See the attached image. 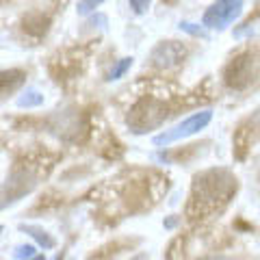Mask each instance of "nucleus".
I'll return each mask as SVG.
<instances>
[{"mask_svg":"<svg viewBox=\"0 0 260 260\" xmlns=\"http://www.w3.org/2000/svg\"><path fill=\"white\" fill-rule=\"evenodd\" d=\"M178 223V219H169V221H165V228H174Z\"/></svg>","mask_w":260,"mask_h":260,"instance_id":"19","label":"nucleus"},{"mask_svg":"<svg viewBox=\"0 0 260 260\" xmlns=\"http://www.w3.org/2000/svg\"><path fill=\"white\" fill-rule=\"evenodd\" d=\"M44 93L35 87H26V91H22V95L18 98V107L20 109H35V107H42L44 104Z\"/></svg>","mask_w":260,"mask_h":260,"instance_id":"9","label":"nucleus"},{"mask_svg":"<svg viewBox=\"0 0 260 260\" xmlns=\"http://www.w3.org/2000/svg\"><path fill=\"white\" fill-rule=\"evenodd\" d=\"M237 189V178L225 169H210L195 178L193 200L195 202H228L230 193Z\"/></svg>","mask_w":260,"mask_h":260,"instance_id":"1","label":"nucleus"},{"mask_svg":"<svg viewBox=\"0 0 260 260\" xmlns=\"http://www.w3.org/2000/svg\"><path fill=\"white\" fill-rule=\"evenodd\" d=\"M184 56H186V48L182 44H178V42H160L152 50L150 61H152L154 68L169 70V68H176Z\"/></svg>","mask_w":260,"mask_h":260,"instance_id":"6","label":"nucleus"},{"mask_svg":"<svg viewBox=\"0 0 260 260\" xmlns=\"http://www.w3.org/2000/svg\"><path fill=\"white\" fill-rule=\"evenodd\" d=\"M200 260H225L223 256H206V258H200Z\"/></svg>","mask_w":260,"mask_h":260,"instance_id":"18","label":"nucleus"},{"mask_svg":"<svg viewBox=\"0 0 260 260\" xmlns=\"http://www.w3.org/2000/svg\"><path fill=\"white\" fill-rule=\"evenodd\" d=\"M178 26H180V30L189 32V35H193V37L208 39V32H206V28H204V26H200V24H193V22H180V24H178Z\"/></svg>","mask_w":260,"mask_h":260,"instance_id":"12","label":"nucleus"},{"mask_svg":"<svg viewBox=\"0 0 260 260\" xmlns=\"http://www.w3.org/2000/svg\"><path fill=\"white\" fill-rule=\"evenodd\" d=\"M245 0H215L202 15V26L210 30H223L237 22L243 13Z\"/></svg>","mask_w":260,"mask_h":260,"instance_id":"3","label":"nucleus"},{"mask_svg":"<svg viewBox=\"0 0 260 260\" xmlns=\"http://www.w3.org/2000/svg\"><path fill=\"white\" fill-rule=\"evenodd\" d=\"M258 76V61L251 52L237 56L225 68V83L232 89H247Z\"/></svg>","mask_w":260,"mask_h":260,"instance_id":"5","label":"nucleus"},{"mask_svg":"<svg viewBox=\"0 0 260 260\" xmlns=\"http://www.w3.org/2000/svg\"><path fill=\"white\" fill-rule=\"evenodd\" d=\"M20 230L22 232H26V234H30L32 239H35L39 245H42L44 249H52L54 247V239L50 237V234H48L44 228H39V225H26V223H22L20 225Z\"/></svg>","mask_w":260,"mask_h":260,"instance_id":"10","label":"nucleus"},{"mask_svg":"<svg viewBox=\"0 0 260 260\" xmlns=\"http://www.w3.org/2000/svg\"><path fill=\"white\" fill-rule=\"evenodd\" d=\"M167 117V111L165 107H162L160 102L156 100H141V102H137L133 111H130V115H128V126L135 130V133H148L150 128L154 126H158L162 119Z\"/></svg>","mask_w":260,"mask_h":260,"instance_id":"4","label":"nucleus"},{"mask_svg":"<svg viewBox=\"0 0 260 260\" xmlns=\"http://www.w3.org/2000/svg\"><path fill=\"white\" fill-rule=\"evenodd\" d=\"M32 186H35V182H32V178L26 172H15L9 178V182L0 189V208L18 202L22 195H26L32 189Z\"/></svg>","mask_w":260,"mask_h":260,"instance_id":"7","label":"nucleus"},{"mask_svg":"<svg viewBox=\"0 0 260 260\" xmlns=\"http://www.w3.org/2000/svg\"><path fill=\"white\" fill-rule=\"evenodd\" d=\"M128 5H130V9H133L135 13H145L150 9V5H152V0H128Z\"/></svg>","mask_w":260,"mask_h":260,"instance_id":"15","label":"nucleus"},{"mask_svg":"<svg viewBox=\"0 0 260 260\" xmlns=\"http://www.w3.org/2000/svg\"><path fill=\"white\" fill-rule=\"evenodd\" d=\"M249 121H251V124H256V126H260V109L254 113V117H251Z\"/></svg>","mask_w":260,"mask_h":260,"instance_id":"16","label":"nucleus"},{"mask_svg":"<svg viewBox=\"0 0 260 260\" xmlns=\"http://www.w3.org/2000/svg\"><path fill=\"white\" fill-rule=\"evenodd\" d=\"M210 119H213V111L210 109L198 111V113H193V115H189L186 119L178 121V124L172 126L169 130H162L160 135L154 137L152 143L158 145V148H167V145H172L176 141H182V139H186V137L198 135L200 130H204L210 124Z\"/></svg>","mask_w":260,"mask_h":260,"instance_id":"2","label":"nucleus"},{"mask_svg":"<svg viewBox=\"0 0 260 260\" xmlns=\"http://www.w3.org/2000/svg\"><path fill=\"white\" fill-rule=\"evenodd\" d=\"M133 61H135L133 56H124V59H119L115 65H113V70L109 72V80H111V83H113V80H119L121 76H124L126 72L133 68Z\"/></svg>","mask_w":260,"mask_h":260,"instance_id":"11","label":"nucleus"},{"mask_svg":"<svg viewBox=\"0 0 260 260\" xmlns=\"http://www.w3.org/2000/svg\"><path fill=\"white\" fill-rule=\"evenodd\" d=\"M24 78H26V74H24L22 70H3L0 72V100L13 91H18L24 83Z\"/></svg>","mask_w":260,"mask_h":260,"instance_id":"8","label":"nucleus"},{"mask_svg":"<svg viewBox=\"0 0 260 260\" xmlns=\"http://www.w3.org/2000/svg\"><path fill=\"white\" fill-rule=\"evenodd\" d=\"M102 3H107V0H78L76 11H78V15H89L91 11H95Z\"/></svg>","mask_w":260,"mask_h":260,"instance_id":"13","label":"nucleus"},{"mask_svg":"<svg viewBox=\"0 0 260 260\" xmlns=\"http://www.w3.org/2000/svg\"><path fill=\"white\" fill-rule=\"evenodd\" d=\"M35 254H37V247H35V245H30V243H28V245H18V247H15V251H13V256L18 258V260L32 258Z\"/></svg>","mask_w":260,"mask_h":260,"instance_id":"14","label":"nucleus"},{"mask_svg":"<svg viewBox=\"0 0 260 260\" xmlns=\"http://www.w3.org/2000/svg\"><path fill=\"white\" fill-rule=\"evenodd\" d=\"M3 230H5V228H3V225H0V234H3Z\"/></svg>","mask_w":260,"mask_h":260,"instance_id":"21","label":"nucleus"},{"mask_svg":"<svg viewBox=\"0 0 260 260\" xmlns=\"http://www.w3.org/2000/svg\"><path fill=\"white\" fill-rule=\"evenodd\" d=\"M130 260H148V254H137V256H133Z\"/></svg>","mask_w":260,"mask_h":260,"instance_id":"17","label":"nucleus"},{"mask_svg":"<svg viewBox=\"0 0 260 260\" xmlns=\"http://www.w3.org/2000/svg\"><path fill=\"white\" fill-rule=\"evenodd\" d=\"M26 260H46V256H42V254H35L32 258H26Z\"/></svg>","mask_w":260,"mask_h":260,"instance_id":"20","label":"nucleus"}]
</instances>
